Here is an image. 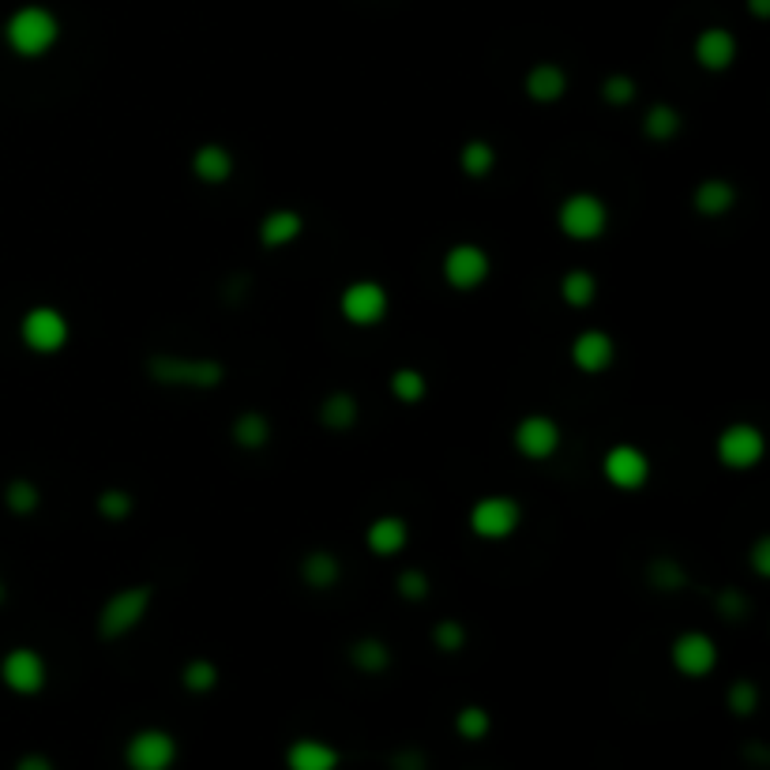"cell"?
I'll use <instances>...</instances> for the list:
<instances>
[{
	"label": "cell",
	"mask_w": 770,
	"mask_h": 770,
	"mask_svg": "<svg viewBox=\"0 0 770 770\" xmlns=\"http://www.w3.org/2000/svg\"><path fill=\"white\" fill-rule=\"evenodd\" d=\"M143 369L159 388H173V391H215L226 380V365L218 357L151 354Z\"/></svg>",
	"instance_id": "obj_1"
},
{
	"label": "cell",
	"mask_w": 770,
	"mask_h": 770,
	"mask_svg": "<svg viewBox=\"0 0 770 770\" xmlns=\"http://www.w3.org/2000/svg\"><path fill=\"white\" fill-rule=\"evenodd\" d=\"M60 38V20L57 12H49L46 4H23L8 15L4 23V42L15 57L38 60L57 46Z\"/></svg>",
	"instance_id": "obj_2"
},
{
	"label": "cell",
	"mask_w": 770,
	"mask_h": 770,
	"mask_svg": "<svg viewBox=\"0 0 770 770\" xmlns=\"http://www.w3.org/2000/svg\"><path fill=\"white\" fill-rule=\"evenodd\" d=\"M556 226L567 241H598L609 230V207L598 192H572L560 199L556 207Z\"/></svg>",
	"instance_id": "obj_3"
},
{
	"label": "cell",
	"mask_w": 770,
	"mask_h": 770,
	"mask_svg": "<svg viewBox=\"0 0 770 770\" xmlns=\"http://www.w3.org/2000/svg\"><path fill=\"white\" fill-rule=\"evenodd\" d=\"M151 598H154V590H151V586H147V583H139V586H125V590L110 594V598L102 601V609H99V639H106V643H113V639L133 635L136 628L147 620V609H151Z\"/></svg>",
	"instance_id": "obj_4"
},
{
	"label": "cell",
	"mask_w": 770,
	"mask_h": 770,
	"mask_svg": "<svg viewBox=\"0 0 770 770\" xmlns=\"http://www.w3.org/2000/svg\"><path fill=\"white\" fill-rule=\"evenodd\" d=\"M467 522L481 541H507L522 527V504L507 493L481 496V501L470 504Z\"/></svg>",
	"instance_id": "obj_5"
},
{
	"label": "cell",
	"mask_w": 770,
	"mask_h": 770,
	"mask_svg": "<svg viewBox=\"0 0 770 770\" xmlns=\"http://www.w3.org/2000/svg\"><path fill=\"white\" fill-rule=\"evenodd\" d=\"M68 335H72V327H68L65 312L54 309V304H34L20 320V338L31 354H60L68 346Z\"/></svg>",
	"instance_id": "obj_6"
},
{
	"label": "cell",
	"mask_w": 770,
	"mask_h": 770,
	"mask_svg": "<svg viewBox=\"0 0 770 770\" xmlns=\"http://www.w3.org/2000/svg\"><path fill=\"white\" fill-rule=\"evenodd\" d=\"M763 451H767V436L759 433V425L751 422H733L717 433L714 440V455L725 470H751L763 462Z\"/></svg>",
	"instance_id": "obj_7"
},
{
	"label": "cell",
	"mask_w": 770,
	"mask_h": 770,
	"mask_svg": "<svg viewBox=\"0 0 770 770\" xmlns=\"http://www.w3.org/2000/svg\"><path fill=\"white\" fill-rule=\"evenodd\" d=\"M391 309V297L383 290V283H376V278H357V283H349L343 294H338V312H343L346 323H354V327H376V323H383Z\"/></svg>",
	"instance_id": "obj_8"
},
{
	"label": "cell",
	"mask_w": 770,
	"mask_h": 770,
	"mask_svg": "<svg viewBox=\"0 0 770 770\" xmlns=\"http://www.w3.org/2000/svg\"><path fill=\"white\" fill-rule=\"evenodd\" d=\"M177 763V737L159 729V725H147L128 737L125 744V767L128 770H170Z\"/></svg>",
	"instance_id": "obj_9"
},
{
	"label": "cell",
	"mask_w": 770,
	"mask_h": 770,
	"mask_svg": "<svg viewBox=\"0 0 770 770\" xmlns=\"http://www.w3.org/2000/svg\"><path fill=\"white\" fill-rule=\"evenodd\" d=\"M444 278H448L451 290L459 294H470L478 290L481 283L489 278V271H493V260H489V252L481 249L474 241H459L451 244L448 252H444Z\"/></svg>",
	"instance_id": "obj_10"
},
{
	"label": "cell",
	"mask_w": 770,
	"mask_h": 770,
	"mask_svg": "<svg viewBox=\"0 0 770 770\" xmlns=\"http://www.w3.org/2000/svg\"><path fill=\"white\" fill-rule=\"evenodd\" d=\"M0 680L15 696H38L49 680V665L34 646H12V651L0 658Z\"/></svg>",
	"instance_id": "obj_11"
},
{
	"label": "cell",
	"mask_w": 770,
	"mask_h": 770,
	"mask_svg": "<svg viewBox=\"0 0 770 770\" xmlns=\"http://www.w3.org/2000/svg\"><path fill=\"white\" fill-rule=\"evenodd\" d=\"M669 662L680 677L703 680L717 665V643L706 632H680L669 646Z\"/></svg>",
	"instance_id": "obj_12"
},
{
	"label": "cell",
	"mask_w": 770,
	"mask_h": 770,
	"mask_svg": "<svg viewBox=\"0 0 770 770\" xmlns=\"http://www.w3.org/2000/svg\"><path fill=\"white\" fill-rule=\"evenodd\" d=\"M601 474L612 489H620V493H635V489H643L646 481H651V459H646L643 448H635V444H617V448L606 451V459H601Z\"/></svg>",
	"instance_id": "obj_13"
},
{
	"label": "cell",
	"mask_w": 770,
	"mask_h": 770,
	"mask_svg": "<svg viewBox=\"0 0 770 770\" xmlns=\"http://www.w3.org/2000/svg\"><path fill=\"white\" fill-rule=\"evenodd\" d=\"M560 436L564 433H560V425L549 414H527V417H519V425H515L512 444L522 459L545 462L560 451Z\"/></svg>",
	"instance_id": "obj_14"
},
{
	"label": "cell",
	"mask_w": 770,
	"mask_h": 770,
	"mask_svg": "<svg viewBox=\"0 0 770 770\" xmlns=\"http://www.w3.org/2000/svg\"><path fill=\"white\" fill-rule=\"evenodd\" d=\"M572 365L586 376H598L606 372L612 361H617V343H612L609 331H598V327H586L579 335L572 338V349H567Z\"/></svg>",
	"instance_id": "obj_15"
},
{
	"label": "cell",
	"mask_w": 770,
	"mask_h": 770,
	"mask_svg": "<svg viewBox=\"0 0 770 770\" xmlns=\"http://www.w3.org/2000/svg\"><path fill=\"white\" fill-rule=\"evenodd\" d=\"M691 57H696V65L706 68V72H725V68L737 60V34L725 27L699 31L696 46H691Z\"/></svg>",
	"instance_id": "obj_16"
},
{
	"label": "cell",
	"mask_w": 770,
	"mask_h": 770,
	"mask_svg": "<svg viewBox=\"0 0 770 770\" xmlns=\"http://www.w3.org/2000/svg\"><path fill=\"white\" fill-rule=\"evenodd\" d=\"M301 233H304V218L301 211H294V207H275V211H267L256 226V241L264 244V249H286V244H294Z\"/></svg>",
	"instance_id": "obj_17"
},
{
	"label": "cell",
	"mask_w": 770,
	"mask_h": 770,
	"mask_svg": "<svg viewBox=\"0 0 770 770\" xmlns=\"http://www.w3.org/2000/svg\"><path fill=\"white\" fill-rule=\"evenodd\" d=\"M365 545L372 556H399L410 545V522L402 515H380L365 530Z\"/></svg>",
	"instance_id": "obj_18"
},
{
	"label": "cell",
	"mask_w": 770,
	"mask_h": 770,
	"mask_svg": "<svg viewBox=\"0 0 770 770\" xmlns=\"http://www.w3.org/2000/svg\"><path fill=\"white\" fill-rule=\"evenodd\" d=\"M522 91H527L530 102H541V106H549V102H560L567 94V72L553 60H541V65H533L527 76H522Z\"/></svg>",
	"instance_id": "obj_19"
},
{
	"label": "cell",
	"mask_w": 770,
	"mask_h": 770,
	"mask_svg": "<svg viewBox=\"0 0 770 770\" xmlns=\"http://www.w3.org/2000/svg\"><path fill=\"white\" fill-rule=\"evenodd\" d=\"M233 170H238V162L222 143H204L192 151V177L199 185H226L233 177Z\"/></svg>",
	"instance_id": "obj_20"
},
{
	"label": "cell",
	"mask_w": 770,
	"mask_h": 770,
	"mask_svg": "<svg viewBox=\"0 0 770 770\" xmlns=\"http://www.w3.org/2000/svg\"><path fill=\"white\" fill-rule=\"evenodd\" d=\"M338 763H343L338 748L317 737H301L286 748V770H338Z\"/></svg>",
	"instance_id": "obj_21"
},
{
	"label": "cell",
	"mask_w": 770,
	"mask_h": 770,
	"mask_svg": "<svg viewBox=\"0 0 770 770\" xmlns=\"http://www.w3.org/2000/svg\"><path fill=\"white\" fill-rule=\"evenodd\" d=\"M691 207H696V215H703V218H722L737 207V188L722 177H706V181H699L696 192H691Z\"/></svg>",
	"instance_id": "obj_22"
},
{
	"label": "cell",
	"mask_w": 770,
	"mask_h": 770,
	"mask_svg": "<svg viewBox=\"0 0 770 770\" xmlns=\"http://www.w3.org/2000/svg\"><path fill=\"white\" fill-rule=\"evenodd\" d=\"M346 658L357 673H365V677H380V673L391 669V646L376 635H361L349 643Z\"/></svg>",
	"instance_id": "obj_23"
},
{
	"label": "cell",
	"mask_w": 770,
	"mask_h": 770,
	"mask_svg": "<svg viewBox=\"0 0 770 770\" xmlns=\"http://www.w3.org/2000/svg\"><path fill=\"white\" fill-rule=\"evenodd\" d=\"M338 579H343V564L331 549H309L301 556V583L312 586V590H331Z\"/></svg>",
	"instance_id": "obj_24"
},
{
	"label": "cell",
	"mask_w": 770,
	"mask_h": 770,
	"mask_svg": "<svg viewBox=\"0 0 770 770\" xmlns=\"http://www.w3.org/2000/svg\"><path fill=\"white\" fill-rule=\"evenodd\" d=\"M357 414H361V402L357 395H349V391H331V395H323L317 417L323 428H331V433H346V428L357 425Z\"/></svg>",
	"instance_id": "obj_25"
},
{
	"label": "cell",
	"mask_w": 770,
	"mask_h": 770,
	"mask_svg": "<svg viewBox=\"0 0 770 770\" xmlns=\"http://www.w3.org/2000/svg\"><path fill=\"white\" fill-rule=\"evenodd\" d=\"M230 436H233V444H238L241 451H264L271 444L267 414H260V410H241V414L233 417V425H230Z\"/></svg>",
	"instance_id": "obj_26"
},
{
	"label": "cell",
	"mask_w": 770,
	"mask_h": 770,
	"mask_svg": "<svg viewBox=\"0 0 770 770\" xmlns=\"http://www.w3.org/2000/svg\"><path fill=\"white\" fill-rule=\"evenodd\" d=\"M560 301L567 309H590L598 301V278L590 275L586 267H572L560 275Z\"/></svg>",
	"instance_id": "obj_27"
},
{
	"label": "cell",
	"mask_w": 770,
	"mask_h": 770,
	"mask_svg": "<svg viewBox=\"0 0 770 770\" xmlns=\"http://www.w3.org/2000/svg\"><path fill=\"white\" fill-rule=\"evenodd\" d=\"M459 170L467 173L470 181H485L489 173L496 170V147L489 139H467L459 147Z\"/></svg>",
	"instance_id": "obj_28"
},
{
	"label": "cell",
	"mask_w": 770,
	"mask_h": 770,
	"mask_svg": "<svg viewBox=\"0 0 770 770\" xmlns=\"http://www.w3.org/2000/svg\"><path fill=\"white\" fill-rule=\"evenodd\" d=\"M680 128H685V120H680V113L673 110L669 102H654V106L643 113V136L654 139V143H669Z\"/></svg>",
	"instance_id": "obj_29"
},
{
	"label": "cell",
	"mask_w": 770,
	"mask_h": 770,
	"mask_svg": "<svg viewBox=\"0 0 770 770\" xmlns=\"http://www.w3.org/2000/svg\"><path fill=\"white\" fill-rule=\"evenodd\" d=\"M42 504V489L27 478H12L4 485V507L12 515H34Z\"/></svg>",
	"instance_id": "obj_30"
},
{
	"label": "cell",
	"mask_w": 770,
	"mask_h": 770,
	"mask_svg": "<svg viewBox=\"0 0 770 770\" xmlns=\"http://www.w3.org/2000/svg\"><path fill=\"white\" fill-rule=\"evenodd\" d=\"M181 685L192 696H207V691L218 688V665L211 658H192L185 662V669H181Z\"/></svg>",
	"instance_id": "obj_31"
},
{
	"label": "cell",
	"mask_w": 770,
	"mask_h": 770,
	"mask_svg": "<svg viewBox=\"0 0 770 770\" xmlns=\"http://www.w3.org/2000/svg\"><path fill=\"white\" fill-rule=\"evenodd\" d=\"M428 391V380L422 369H410V365H402V369L391 372V395L399 402H406V406H414V402H422Z\"/></svg>",
	"instance_id": "obj_32"
},
{
	"label": "cell",
	"mask_w": 770,
	"mask_h": 770,
	"mask_svg": "<svg viewBox=\"0 0 770 770\" xmlns=\"http://www.w3.org/2000/svg\"><path fill=\"white\" fill-rule=\"evenodd\" d=\"M646 579H651L654 590L673 594V590H680V586L688 583V575H685V567H680L673 556H654L651 567H646Z\"/></svg>",
	"instance_id": "obj_33"
},
{
	"label": "cell",
	"mask_w": 770,
	"mask_h": 770,
	"mask_svg": "<svg viewBox=\"0 0 770 770\" xmlns=\"http://www.w3.org/2000/svg\"><path fill=\"white\" fill-rule=\"evenodd\" d=\"M489 729H493V714H489L485 706L470 703L455 714V733H459L462 740H485Z\"/></svg>",
	"instance_id": "obj_34"
},
{
	"label": "cell",
	"mask_w": 770,
	"mask_h": 770,
	"mask_svg": "<svg viewBox=\"0 0 770 770\" xmlns=\"http://www.w3.org/2000/svg\"><path fill=\"white\" fill-rule=\"evenodd\" d=\"M94 507H99V515L102 519H110V522H125L128 515L136 512V501H133V493L128 489H102L99 493V501H94Z\"/></svg>",
	"instance_id": "obj_35"
},
{
	"label": "cell",
	"mask_w": 770,
	"mask_h": 770,
	"mask_svg": "<svg viewBox=\"0 0 770 770\" xmlns=\"http://www.w3.org/2000/svg\"><path fill=\"white\" fill-rule=\"evenodd\" d=\"M725 706H729V714H737V717L756 714V706H759L756 680H733L729 691H725Z\"/></svg>",
	"instance_id": "obj_36"
},
{
	"label": "cell",
	"mask_w": 770,
	"mask_h": 770,
	"mask_svg": "<svg viewBox=\"0 0 770 770\" xmlns=\"http://www.w3.org/2000/svg\"><path fill=\"white\" fill-rule=\"evenodd\" d=\"M395 590H399V598H406V601H425L433 583H428V575L422 567H402L395 575Z\"/></svg>",
	"instance_id": "obj_37"
},
{
	"label": "cell",
	"mask_w": 770,
	"mask_h": 770,
	"mask_svg": "<svg viewBox=\"0 0 770 770\" xmlns=\"http://www.w3.org/2000/svg\"><path fill=\"white\" fill-rule=\"evenodd\" d=\"M467 624H459L455 617H444L440 624L433 628V643L440 646L444 654H459L462 646H467Z\"/></svg>",
	"instance_id": "obj_38"
},
{
	"label": "cell",
	"mask_w": 770,
	"mask_h": 770,
	"mask_svg": "<svg viewBox=\"0 0 770 770\" xmlns=\"http://www.w3.org/2000/svg\"><path fill=\"white\" fill-rule=\"evenodd\" d=\"M635 80L628 72H612L606 76V83H601V99L609 102V106H628V102H635Z\"/></svg>",
	"instance_id": "obj_39"
},
{
	"label": "cell",
	"mask_w": 770,
	"mask_h": 770,
	"mask_svg": "<svg viewBox=\"0 0 770 770\" xmlns=\"http://www.w3.org/2000/svg\"><path fill=\"white\" fill-rule=\"evenodd\" d=\"M714 609L722 612L725 620H740V617H748V598L737 590V586H725L722 594H714Z\"/></svg>",
	"instance_id": "obj_40"
},
{
	"label": "cell",
	"mask_w": 770,
	"mask_h": 770,
	"mask_svg": "<svg viewBox=\"0 0 770 770\" xmlns=\"http://www.w3.org/2000/svg\"><path fill=\"white\" fill-rule=\"evenodd\" d=\"M388 767L391 770H425V751H417V748H399V751H391V759H388Z\"/></svg>",
	"instance_id": "obj_41"
},
{
	"label": "cell",
	"mask_w": 770,
	"mask_h": 770,
	"mask_svg": "<svg viewBox=\"0 0 770 770\" xmlns=\"http://www.w3.org/2000/svg\"><path fill=\"white\" fill-rule=\"evenodd\" d=\"M751 572H756L759 579H767L770 575V538L767 533H759L756 545H751Z\"/></svg>",
	"instance_id": "obj_42"
},
{
	"label": "cell",
	"mask_w": 770,
	"mask_h": 770,
	"mask_svg": "<svg viewBox=\"0 0 770 770\" xmlns=\"http://www.w3.org/2000/svg\"><path fill=\"white\" fill-rule=\"evenodd\" d=\"M15 770H57V767H54V759L42 756V751H27V756H20Z\"/></svg>",
	"instance_id": "obj_43"
},
{
	"label": "cell",
	"mask_w": 770,
	"mask_h": 770,
	"mask_svg": "<svg viewBox=\"0 0 770 770\" xmlns=\"http://www.w3.org/2000/svg\"><path fill=\"white\" fill-rule=\"evenodd\" d=\"M748 12L756 20H770V0H748Z\"/></svg>",
	"instance_id": "obj_44"
},
{
	"label": "cell",
	"mask_w": 770,
	"mask_h": 770,
	"mask_svg": "<svg viewBox=\"0 0 770 770\" xmlns=\"http://www.w3.org/2000/svg\"><path fill=\"white\" fill-rule=\"evenodd\" d=\"M8 601V586H4V579H0V606H4Z\"/></svg>",
	"instance_id": "obj_45"
}]
</instances>
